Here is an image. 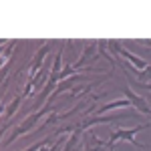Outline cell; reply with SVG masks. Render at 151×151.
<instances>
[{
  "label": "cell",
  "instance_id": "1",
  "mask_svg": "<svg viewBox=\"0 0 151 151\" xmlns=\"http://www.w3.org/2000/svg\"><path fill=\"white\" fill-rule=\"evenodd\" d=\"M147 127H149V123H141V125H137V127H133V129H117V131H113V133H111V141L107 143L109 151H113L117 141H127V143H131V145H137V147H141V149H147L145 143H139V141L135 139L137 133L143 131V129H147Z\"/></svg>",
  "mask_w": 151,
  "mask_h": 151
},
{
  "label": "cell",
  "instance_id": "2",
  "mask_svg": "<svg viewBox=\"0 0 151 151\" xmlns=\"http://www.w3.org/2000/svg\"><path fill=\"white\" fill-rule=\"evenodd\" d=\"M111 47H113V50H117V52H119L121 57H123V58H127L129 63L133 65V70H135V75H137V77H139L141 73H143V70H145L147 67H149V65H147V60H143L141 57H137V55H133V52H129L127 48H123L121 45H117V42H113Z\"/></svg>",
  "mask_w": 151,
  "mask_h": 151
},
{
  "label": "cell",
  "instance_id": "3",
  "mask_svg": "<svg viewBox=\"0 0 151 151\" xmlns=\"http://www.w3.org/2000/svg\"><path fill=\"white\" fill-rule=\"evenodd\" d=\"M48 111H50V109L47 107V109H42V111H38V113H32V115L28 117V119H26L24 123H20V127H16V131H14V133L10 135V139L6 141V145H10V143L16 139V137H20V135H24L26 131H30V129L35 127V123H38V119L45 115V113H48Z\"/></svg>",
  "mask_w": 151,
  "mask_h": 151
},
{
  "label": "cell",
  "instance_id": "4",
  "mask_svg": "<svg viewBox=\"0 0 151 151\" xmlns=\"http://www.w3.org/2000/svg\"><path fill=\"white\" fill-rule=\"evenodd\" d=\"M123 93L127 95V99L131 101V105H135V109H139L143 115L151 117V107L147 105V99H143V97H139L137 93H133L129 87H125V89H123Z\"/></svg>",
  "mask_w": 151,
  "mask_h": 151
},
{
  "label": "cell",
  "instance_id": "5",
  "mask_svg": "<svg viewBox=\"0 0 151 151\" xmlns=\"http://www.w3.org/2000/svg\"><path fill=\"white\" fill-rule=\"evenodd\" d=\"M123 107H131V101L129 99H117L113 103H107L103 107H99V109H93L95 113H99V115H103L107 111H113V109H123Z\"/></svg>",
  "mask_w": 151,
  "mask_h": 151
},
{
  "label": "cell",
  "instance_id": "6",
  "mask_svg": "<svg viewBox=\"0 0 151 151\" xmlns=\"http://www.w3.org/2000/svg\"><path fill=\"white\" fill-rule=\"evenodd\" d=\"M60 143H63V141H55V145H47V147H42V151H55Z\"/></svg>",
  "mask_w": 151,
  "mask_h": 151
}]
</instances>
